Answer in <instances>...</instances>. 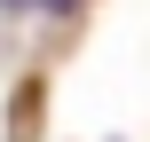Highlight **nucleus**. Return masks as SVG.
Masks as SVG:
<instances>
[{"label":"nucleus","mask_w":150,"mask_h":142,"mask_svg":"<svg viewBox=\"0 0 150 142\" xmlns=\"http://www.w3.org/2000/svg\"><path fill=\"white\" fill-rule=\"evenodd\" d=\"M47 8H63V0H47Z\"/></svg>","instance_id":"1"}]
</instances>
